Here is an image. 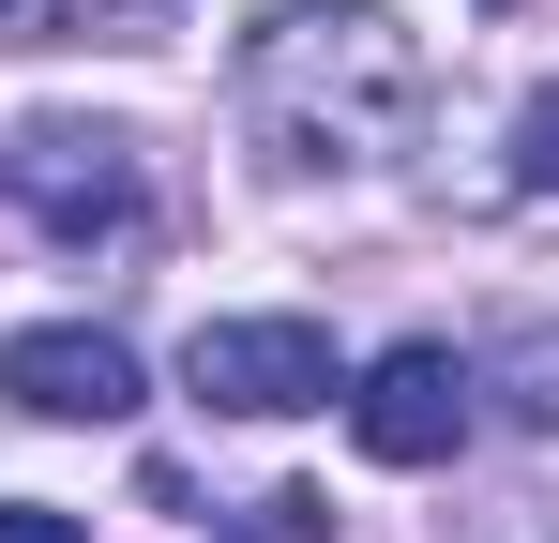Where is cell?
<instances>
[{
  "instance_id": "obj_1",
  "label": "cell",
  "mask_w": 559,
  "mask_h": 543,
  "mask_svg": "<svg viewBox=\"0 0 559 543\" xmlns=\"http://www.w3.org/2000/svg\"><path fill=\"white\" fill-rule=\"evenodd\" d=\"M227 106L287 181H364L424 136V46L378 0H273L227 61Z\"/></svg>"
},
{
  "instance_id": "obj_2",
  "label": "cell",
  "mask_w": 559,
  "mask_h": 543,
  "mask_svg": "<svg viewBox=\"0 0 559 543\" xmlns=\"http://www.w3.org/2000/svg\"><path fill=\"white\" fill-rule=\"evenodd\" d=\"M0 196L46 227V242H121L136 227V136H106V121H15L0 136Z\"/></svg>"
},
{
  "instance_id": "obj_3",
  "label": "cell",
  "mask_w": 559,
  "mask_h": 543,
  "mask_svg": "<svg viewBox=\"0 0 559 543\" xmlns=\"http://www.w3.org/2000/svg\"><path fill=\"white\" fill-rule=\"evenodd\" d=\"M182 393H197V408H227V423H302V408L348 393V362H333L318 317H197Z\"/></svg>"
},
{
  "instance_id": "obj_4",
  "label": "cell",
  "mask_w": 559,
  "mask_h": 543,
  "mask_svg": "<svg viewBox=\"0 0 559 543\" xmlns=\"http://www.w3.org/2000/svg\"><path fill=\"white\" fill-rule=\"evenodd\" d=\"M468 393H484V377H468L439 333H408V348H378L364 377H348V438H364L378 468H439V452L468 438Z\"/></svg>"
},
{
  "instance_id": "obj_5",
  "label": "cell",
  "mask_w": 559,
  "mask_h": 543,
  "mask_svg": "<svg viewBox=\"0 0 559 543\" xmlns=\"http://www.w3.org/2000/svg\"><path fill=\"white\" fill-rule=\"evenodd\" d=\"M0 393L31 423H136V348L106 317H31V333H0Z\"/></svg>"
},
{
  "instance_id": "obj_6",
  "label": "cell",
  "mask_w": 559,
  "mask_h": 543,
  "mask_svg": "<svg viewBox=\"0 0 559 543\" xmlns=\"http://www.w3.org/2000/svg\"><path fill=\"white\" fill-rule=\"evenodd\" d=\"M182 0H0V46H152Z\"/></svg>"
},
{
  "instance_id": "obj_7",
  "label": "cell",
  "mask_w": 559,
  "mask_h": 543,
  "mask_svg": "<svg viewBox=\"0 0 559 543\" xmlns=\"http://www.w3.org/2000/svg\"><path fill=\"white\" fill-rule=\"evenodd\" d=\"M212 543H333V498H318V483H273V498H242Z\"/></svg>"
},
{
  "instance_id": "obj_8",
  "label": "cell",
  "mask_w": 559,
  "mask_h": 543,
  "mask_svg": "<svg viewBox=\"0 0 559 543\" xmlns=\"http://www.w3.org/2000/svg\"><path fill=\"white\" fill-rule=\"evenodd\" d=\"M514 181L559 196V90H530V121H514Z\"/></svg>"
},
{
  "instance_id": "obj_9",
  "label": "cell",
  "mask_w": 559,
  "mask_h": 543,
  "mask_svg": "<svg viewBox=\"0 0 559 543\" xmlns=\"http://www.w3.org/2000/svg\"><path fill=\"white\" fill-rule=\"evenodd\" d=\"M0 543H92L76 514H46V498H0Z\"/></svg>"
}]
</instances>
